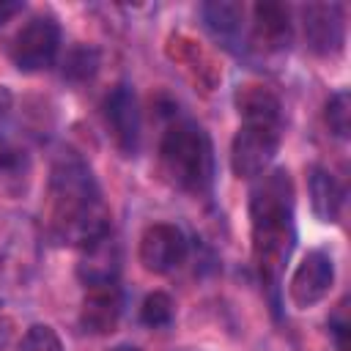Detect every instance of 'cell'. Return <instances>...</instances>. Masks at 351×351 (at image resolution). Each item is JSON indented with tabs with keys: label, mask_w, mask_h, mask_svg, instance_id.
<instances>
[{
	"label": "cell",
	"mask_w": 351,
	"mask_h": 351,
	"mask_svg": "<svg viewBox=\"0 0 351 351\" xmlns=\"http://www.w3.org/2000/svg\"><path fill=\"white\" fill-rule=\"evenodd\" d=\"M47 228L60 244L85 247L110 233V211L90 167L69 154L55 162L47 186Z\"/></svg>",
	"instance_id": "6da1fadb"
},
{
	"label": "cell",
	"mask_w": 351,
	"mask_h": 351,
	"mask_svg": "<svg viewBox=\"0 0 351 351\" xmlns=\"http://www.w3.org/2000/svg\"><path fill=\"white\" fill-rule=\"evenodd\" d=\"M250 236L252 261L266 288H277L282 269L293 252V184L288 170H271L258 176L250 192Z\"/></svg>",
	"instance_id": "7a4b0ae2"
},
{
	"label": "cell",
	"mask_w": 351,
	"mask_h": 351,
	"mask_svg": "<svg viewBox=\"0 0 351 351\" xmlns=\"http://www.w3.org/2000/svg\"><path fill=\"white\" fill-rule=\"evenodd\" d=\"M159 173L181 192L203 195L214 178V148L206 129L189 118H173L159 143Z\"/></svg>",
	"instance_id": "3957f363"
},
{
	"label": "cell",
	"mask_w": 351,
	"mask_h": 351,
	"mask_svg": "<svg viewBox=\"0 0 351 351\" xmlns=\"http://www.w3.org/2000/svg\"><path fill=\"white\" fill-rule=\"evenodd\" d=\"M282 123L269 121H241L230 140V170L239 178H258L269 170L280 151Z\"/></svg>",
	"instance_id": "277c9868"
},
{
	"label": "cell",
	"mask_w": 351,
	"mask_h": 351,
	"mask_svg": "<svg viewBox=\"0 0 351 351\" xmlns=\"http://www.w3.org/2000/svg\"><path fill=\"white\" fill-rule=\"evenodd\" d=\"M58 49H60V25H58V19L52 14H36L14 36L11 60L19 71L33 74V71L49 69L58 58Z\"/></svg>",
	"instance_id": "5b68a950"
},
{
	"label": "cell",
	"mask_w": 351,
	"mask_h": 351,
	"mask_svg": "<svg viewBox=\"0 0 351 351\" xmlns=\"http://www.w3.org/2000/svg\"><path fill=\"white\" fill-rule=\"evenodd\" d=\"M101 118L107 126V134L112 145L123 156H134L140 148V134H143V121H140V107L137 96L129 85H115L104 101H101Z\"/></svg>",
	"instance_id": "8992f818"
},
{
	"label": "cell",
	"mask_w": 351,
	"mask_h": 351,
	"mask_svg": "<svg viewBox=\"0 0 351 351\" xmlns=\"http://www.w3.org/2000/svg\"><path fill=\"white\" fill-rule=\"evenodd\" d=\"M186 236L178 225L173 222H154L143 230L140 236V263L145 271L151 274H167L173 269H178L186 258Z\"/></svg>",
	"instance_id": "52a82bcc"
},
{
	"label": "cell",
	"mask_w": 351,
	"mask_h": 351,
	"mask_svg": "<svg viewBox=\"0 0 351 351\" xmlns=\"http://www.w3.org/2000/svg\"><path fill=\"white\" fill-rule=\"evenodd\" d=\"M335 282V261L326 250H310L291 274L288 296L299 310L318 304Z\"/></svg>",
	"instance_id": "ba28073f"
},
{
	"label": "cell",
	"mask_w": 351,
	"mask_h": 351,
	"mask_svg": "<svg viewBox=\"0 0 351 351\" xmlns=\"http://www.w3.org/2000/svg\"><path fill=\"white\" fill-rule=\"evenodd\" d=\"M304 41L315 55H335L346 41V19L337 3H310L302 8Z\"/></svg>",
	"instance_id": "9c48e42d"
},
{
	"label": "cell",
	"mask_w": 351,
	"mask_h": 351,
	"mask_svg": "<svg viewBox=\"0 0 351 351\" xmlns=\"http://www.w3.org/2000/svg\"><path fill=\"white\" fill-rule=\"evenodd\" d=\"M123 313V296L118 282L85 288V299L80 307V326L88 335H110L115 332Z\"/></svg>",
	"instance_id": "30bf717a"
},
{
	"label": "cell",
	"mask_w": 351,
	"mask_h": 351,
	"mask_svg": "<svg viewBox=\"0 0 351 351\" xmlns=\"http://www.w3.org/2000/svg\"><path fill=\"white\" fill-rule=\"evenodd\" d=\"M118 271H121V247L110 233H104L101 239L82 247V255L77 263V277L85 288L112 285V282H118Z\"/></svg>",
	"instance_id": "8fae6325"
},
{
	"label": "cell",
	"mask_w": 351,
	"mask_h": 351,
	"mask_svg": "<svg viewBox=\"0 0 351 351\" xmlns=\"http://www.w3.org/2000/svg\"><path fill=\"white\" fill-rule=\"evenodd\" d=\"M252 41L258 49H263L269 55L288 49L291 14L282 3H255L252 5Z\"/></svg>",
	"instance_id": "7c38bea8"
},
{
	"label": "cell",
	"mask_w": 351,
	"mask_h": 351,
	"mask_svg": "<svg viewBox=\"0 0 351 351\" xmlns=\"http://www.w3.org/2000/svg\"><path fill=\"white\" fill-rule=\"evenodd\" d=\"M236 110L241 121H269V123H282V107L274 90H269L261 82H244L233 93Z\"/></svg>",
	"instance_id": "4fadbf2b"
},
{
	"label": "cell",
	"mask_w": 351,
	"mask_h": 351,
	"mask_svg": "<svg viewBox=\"0 0 351 351\" xmlns=\"http://www.w3.org/2000/svg\"><path fill=\"white\" fill-rule=\"evenodd\" d=\"M310 206L321 222H337L346 206L343 184L324 167L310 170Z\"/></svg>",
	"instance_id": "5bb4252c"
},
{
	"label": "cell",
	"mask_w": 351,
	"mask_h": 351,
	"mask_svg": "<svg viewBox=\"0 0 351 351\" xmlns=\"http://www.w3.org/2000/svg\"><path fill=\"white\" fill-rule=\"evenodd\" d=\"M241 16H244V8L239 3L214 0V3H206L203 5L206 27L217 38H222V41H236L239 38V33H241Z\"/></svg>",
	"instance_id": "9a60e30c"
},
{
	"label": "cell",
	"mask_w": 351,
	"mask_h": 351,
	"mask_svg": "<svg viewBox=\"0 0 351 351\" xmlns=\"http://www.w3.org/2000/svg\"><path fill=\"white\" fill-rule=\"evenodd\" d=\"M324 121L335 137H340V140L348 137V132H351V96H348V90H337L329 96L326 110H324Z\"/></svg>",
	"instance_id": "2e32d148"
},
{
	"label": "cell",
	"mask_w": 351,
	"mask_h": 351,
	"mask_svg": "<svg viewBox=\"0 0 351 351\" xmlns=\"http://www.w3.org/2000/svg\"><path fill=\"white\" fill-rule=\"evenodd\" d=\"M99 69V52L93 47H74L63 60V77L71 82H85Z\"/></svg>",
	"instance_id": "e0dca14e"
},
{
	"label": "cell",
	"mask_w": 351,
	"mask_h": 351,
	"mask_svg": "<svg viewBox=\"0 0 351 351\" xmlns=\"http://www.w3.org/2000/svg\"><path fill=\"white\" fill-rule=\"evenodd\" d=\"M140 321L151 329H162L173 321V299L165 293V291H154L143 299V307H140Z\"/></svg>",
	"instance_id": "ac0fdd59"
},
{
	"label": "cell",
	"mask_w": 351,
	"mask_h": 351,
	"mask_svg": "<svg viewBox=\"0 0 351 351\" xmlns=\"http://www.w3.org/2000/svg\"><path fill=\"white\" fill-rule=\"evenodd\" d=\"M16 351H63V343L49 324H33L22 335Z\"/></svg>",
	"instance_id": "d6986e66"
},
{
	"label": "cell",
	"mask_w": 351,
	"mask_h": 351,
	"mask_svg": "<svg viewBox=\"0 0 351 351\" xmlns=\"http://www.w3.org/2000/svg\"><path fill=\"white\" fill-rule=\"evenodd\" d=\"M329 329L335 335V343L340 351H348V321H346V302L337 304V313L329 318Z\"/></svg>",
	"instance_id": "ffe728a7"
},
{
	"label": "cell",
	"mask_w": 351,
	"mask_h": 351,
	"mask_svg": "<svg viewBox=\"0 0 351 351\" xmlns=\"http://www.w3.org/2000/svg\"><path fill=\"white\" fill-rule=\"evenodd\" d=\"M22 8H25V3H3V0H0V25L8 22L11 16H16Z\"/></svg>",
	"instance_id": "44dd1931"
},
{
	"label": "cell",
	"mask_w": 351,
	"mask_h": 351,
	"mask_svg": "<svg viewBox=\"0 0 351 351\" xmlns=\"http://www.w3.org/2000/svg\"><path fill=\"white\" fill-rule=\"evenodd\" d=\"M11 104H14V96H11V90H8L5 85H0V118H3V115H8Z\"/></svg>",
	"instance_id": "7402d4cb"
},
{
	"label": "cell",
	"mask_w": 351,
	"mask_h": 351,
	"mask_svg": "<svg viewBox=\"0 0 351 351\" xmlns=\"http://www.w3.org/2000/svg\"><path fill=\"white\" fill-rule=\"evenodd\" d=\"M112 351H140V348H134V346H115Z\"/></svg>",
	"instance_id": "603a6c76"
}]
</instances>
